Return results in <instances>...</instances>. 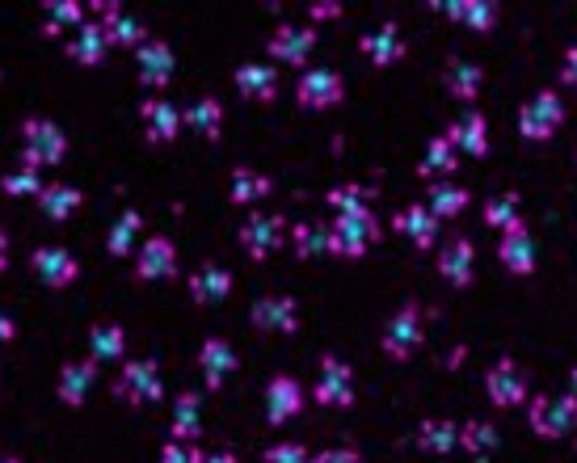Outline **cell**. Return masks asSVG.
<instances>
[{
    "mask_svg": "<svg viewBox=\"0 0 577 463\" xmlns=\"http://www.w3.org/2000/svg\"><path fill=\"white\" fill-rule=\"evenodd\" d=\"M484 392H489V401L498 404V409H518V404H527V375L518 370L514 358H502V363H493L489 375H484Z\"/></svg>",
    "mask_w": 577,
    "mask_h": 463,
    "instance_id": "10",
    "label": "cell"
},
{
    "mask_svg": "<svg viewBox=\"0 0 577 463\" xmlns=\"http://www.w3.org/2000/svg\"><path fill=\"white\" fill-rule=\"evenodd\" d=\"M317 51V31L312 26H295V22H283L279 31L270 34V60L291 63V68H304Z\"/></svg>",
    "mask_w": 577,
    "mask_h": 463,
    "instance_id": "12",
    "label": "cell"
},
{
    "mask_svg": "<svg viewBox=\"0 0 577 463\" xmlns=\"http://www.w3.org/2000/svg\"><path fill=\"white\" fill-rule=\"evenodd\" d=\"M417 447L426 455H451L459 447V426L447 422V417H430V422L417 426Z\"/></svg>",
    "mask_w": 577,
    "mask_h": 463,
    "instance_id": "31",
    "label": "cell"
},
{
    "mask_svg": "<svg viewBox=\"0 0 577 463\" xmlns=\"http://www.w3.org/2000/svg\"><path fill=\"white\" fill-rule=\"evenodd\" d=\"M106 51H110V38H106V26H101V22H85L81 31L72 34V42H67V56L81 63V68L106 63Z\"/></svg>",
    "mask_w": 577,
    "mask_h": 463,
    "instance_id": "27",
    "label": "cell"
},
{
    "mask_svg": "<svg viewBox=\"0 0 577 463\" xmlns=\"http://www.w3.org/2000/svg\"><path fill=\"white\" fill-rule=\"evenodd\" d=\"M392 228L409 241L414 248H434L439 241V219L430 216V207L426 203H414V207H401L396 219H392Z\"/></svg>",
    "mask_w": 577,
    "mask_h": 463,
    "instance_id": "20",
    "label": "cell"
},
{
    "mask_svg": "<svg viewBox=\"0 0 577 463\" xmlns=\"http://www.w3.org/2000/svg\"><path fill=\"white\" fill-rule=\"evenodd\" d=\"M0 463H22V460H13V455H0Z\"/></svg>",
    "mask_w": 577,
    "mask_h": 463,
    "instance_id": "55",
    "label": "cell"
},
{
    "mask_svg": "<svg viewBox=\"0 0 577 463\" xmlns=\"http://www.w3.org/2000/svg\"><path fill=\"white\" fill-rule=\"evenodd\" d=\"M261 463H312V451L304 442H274V447H266Z\"/></svg>",
    "mask_w": 577,
    "mask_h": 463,
    "instance_id": "46",
    "label": "cell"
},
{
    "mask_svg": "<svg viewBox=\"0 0 577 463\" xmlns=\"http://www.w3.org/2000/svg\"><path fill=\"white\" fill-rule=\"evenodd\" d=\"M274 190V182L266 178V173H257V169H232V182H228V198H232V207H254L257 198H266Z\"/></svg>",
    "mask_w": 577,
    "mask_h": 463,
    "instance_id": "32",
    "label": "cell"
},
{
    "mask_svg": "<svg viewBox=\"0 0 577 463\" xmlns=\"http://www.w3.org/2000/svg\"><path fill=\"white\" fill-rule=\"evenodd\" d=\"M64 26H85V4H76V0H56V4H47V34H60Z\"/></svg>",
    "mask_w": 577,
    "mask_h": 463,
    "instance_id": "44",
    "label": "cell"
},
{
    "mask_svg": "<svg viewBox=\"0 0 577 463\" xmlns=\"http://www.w3.org/2000/svg\"><path fill=\"white\" fill-rule=\"evenodd\" d=\"M135 275L144 278V282L173 278L177 275V245L169 236H152L148 245L139 248V257H135Z\"/></svg>",
    "mask_w": 577,
    "mask_h": 463,
    "instance_id": "18",
    "label": "cell"
},
{
    "mask_svg": "<svg viewBox=\"0 0 577 463\" xmlns=\"http://www.w3.org/2000/svg\"><path fill=\"white\" fill-rule=\"evenodd\" d=\"M67 156L64 126L51 119H26L22 123V169H51Z\"/></svg>",
    "mask_w": 577,
    "mask_h": 463,
    "instance_id": "1",
    "label": "cell"
},
{
    "mask_svg": "<svg viewBox=\"0 0 577 463\" xmlns=\"http://www.w3.org/2000/svg\"><path fill=\"white\" fill-rule=\"evenodd\" d=\"M472 261H477V248H472L468 236H455V241H447V245L439 248V275L451 287H468L472 282V270H477Z\"/></svg>",
    "mask_w": 577,
    "mask_h": 463,
    "instance_id": "22",
    "label": "cell"
},
{
    "mask_svg": "<svg viewBox=\"0 0 577 463\" xmlns=\"http://www.w3.org/2000/svg\"><path fill=\"white\" fill-rule=\"evenodd\" d=\"M182 119H186V126L198 131L202 139H220V135H224V106H220L216 97H198V101H191V106L182 110Z\"/></svg>",
    "mask_w": 577,
    "mask_h": 463,
    "instance_id": "29",
    "label": "cell"
},
{
    "mask_svg": "<svg viewBox=\"0 0 577 463\" xmlns=\"http://www.w3.org/2000/svg\"><path fill=\"white\" fill-rule=\"evenodd\" d=\"M106 26V38H110V47H144L148 42V34H144V26L135 22V17H127V13H114V17H106L101 22Z\"/></svg>",
    "mask_w": 577,
    "mask_h": 463,
    "instance_id": "43",
    "label": "cell"
},
{
    "mask_svg": "<svg viewBox=\"0 0 577 463\" xmlns=\"http://www.w3.org/2000/svg\"><path fill=\"white\" fill-rule=\"evenodd\" d=\"M4 266H9V236L0 232V275H4Z\"/></svg>",
    "mask_w": 577,
    "mask_h": 463,
    "instance_id": "52",
    "label": "cell"
},
{
    "mask_svg": "<svg viewBox=\"0 0 577 463\" xmlns=\"http://www.w3.org/2000/svg\"><path fill=\"white\" fill-rule=\"evenodd\" d=\"M198 434H202V401H198V392H182L173 401V438L194 442Z\"/></svg>",
    "mask_w": 577,
    "mask_h": 463,
    "instance_id": "38",
    "label": "cell"
},
{
    "mask_svg": "<svg viewBox=\"0 0 577 463\" xmlns=\"http://www.w3.org/2000/svg\"><path fill=\"white\" fill-rule=\"evenodd\" d=\"M304 404H308V392L299 388V379L274 375V379L266 383V422H270V426H287L291 417L304 413Z\"/></svg>",
    "mask_w": 577,
    "mask_h": 463,
    "instance_id": "11",
    "label": "cell"
},
{
    "mask_svg": "<svg viewBox=\"0 0 577 463\" xmlns=\"http://www.w3.org/2000/svg\"><path fill=\"white\" fill-rule=\"evenodd\" d=\"M498 257L511 275H536V236L527 228H514V232H502L498 241Z\"/></svg>",
    "mask_w": 577,
    "mask_h": 463,
    "instance_id": "25",
    "label": "cell"
},
{
    "mask_svg": "<svg viewBox=\"0 0 577 463\" xmlns=\"http://www.w3.org/2000/svg\"><path fill=\"white\" fill-rule=\"evenodd\" d=\"M561 81L577 93V47H569V51H565V60H561Z\"/></svg>",
    "mask_w": 577,
    "mask_h": 463,
    "instance_id": "49",
    "label": "cell"
},
{
    "mask_svg": "<svg viewBox=\"0 0 577 463\" xmlns=\"http://www.w3.org/2000/svg\"><path fill=\"white\" fill-rule=\"evenodd\" d=\"M380 236H384V228H380V219L371 216V211L337 216V223L329 228V253L342 257V261H358Z\"/></svg>",
    "mask_w": 577,
    "mask_h": 463,
    "instance_id": "2",
    "label": "cell"
},
{
    "mask_svg": "<svg viewBox=\"0 0 577 463\" xmlns=\"http://www.w3.org/2000/svg\"><path fill=\"white\" fill-rule=\"evenodd\" d=\"M123 354H127V333H123V325L106 320V325H94V329H89V358H94V363H119Z\"/></svg>",
    "mask_w": 577,
    "mask_h": 463,
    "instance_id": "30",
    "label": "cell"
},
{
    "mask_svg": "<svg viewBox=\"0 0 577 463\" xmlns=\"http://www.w3.org/2000/svg\"><path fill=\"white\" fill-rule=\"evenodd\" d=\"M30 270L38 275V282L42 287H51V291H64V287H72L76 278H81V261L67 253V248L60 245H42L30 253Z\"/></svg>",
    "mask_w": 577,
    "mask_h": 463,
    "instance_id": "8",
    "label": "cell"
},
{
    "mask_svg": "<svg viewBox=\"0 0 577 463\" xmlns=\"http://www.w3.org/2000/svg\"><path fill=\"white\" fill-rule=\"evenodd\" d=\"M380 345H384V354L392 363H405V358H414L417 350H421V316H417L414 304H405V308L388 320Z\"/></svg>",
    "mask_w": 577,
    "mask_h": 463,
    "instance_id": "9",
    "label": "cell"
},
{
    "mask_svg": "<svg viewBox=\"0 0 577 463\" xmlns=\"http://www.w3.org/2000/svg\"><path fill=\"white\" fill-rule=\"evenodd\" d=\"M17 338V325H13V316H4V312H0V345H4V341H13Z\"/></svg>",
    "mask_w": 577,
    "mask_h": 463,
    "instance_id": "51",
    "label": "cell"
},
{
    "mask_svg": "<svg viewBox=\"0 0 577 463\" xmlns=\"http://www.w3.org/2000/svg\"><path fill=\"white\" fill-rule=\"evenodd\" d=\"M291 248H295L299 261L321 257V253H329V228H321V223H295L291 228Z\"/></svg>",
    "mask_w": 577,
    "mask_h": 463,
    "instance_id": "41",
    "label": "cell"
},
{
    "mask_svg": "<svg viewBox=\"0 0 577 463\" xmlns=\"http://www.w3.org/2000/svg\"><path fill=\"white\" fill-rule=\"evenodd\" d=\"M236 93L245 97V101H274L279 97V72L274 68H266V63H241L236 68Z\"/></svg>",
    "mask_w": 577,
    "mask_h": 463,
    "instance_id": "24",
    "label": "cell"
},
{
    "mask_svg": "<svg viewBox=\"0 0 577 463\" xmlns=\"http://www.w3.org/2000/svg\"><path fill=\"white\" fill-rule=\"evenodd\" d=\"M312 463H363V460H358V451H354V447H333V451L312 455Z\"/></svg>",
    "mask_w": 577,
    "mask_h": 463,
    "instance_id": "48",
    "label": "cell"
},
{
    "mask_svg": "<svg viewBox=\"0 0 577 463\" xmlns=\"http://www.w3.org/2000/svg\"><path fill=\"white\" fill-rule=\"evenodd\" d=\"M161 370L152 358H131L114 379V397L123 404H157L161 401Z\"/></svg>",
    "mask_w": 577,
    "mask_h": 463,
    "instance_id": "5",
    "label": "cell"
},
{
    "mask_svg": "<svg viewBox=\"0 0 577 463\" xmlns=\"http://www.w3.org/2000/svg\"><path fill=\"white\" fill-rule=\"evenodd\" d=\"M358 51L376 63V68H392V63L405 60V38H401V31L392 22H380L376 31H367L358 38Z\"/></svg>",
    "mask_w": 577,
    "mask_h": 463,
    "instance_id": "17",
    "label": "cell"
},
{
    "mask_svg": "<svg viewBox=\"0 0 577 463\" xmlns=\"http://www.w3.org/2000/svg\"><path fill=\"white\" fill-rule=\"evenodd\" d=\"M81 203H85V194L76 190V185H42V194H38V211L47 219H56V223H64V219H72L76 211H81Z\"/></svg>",
    "mask_w": 577,
    "mask_h": 463,
    "instance_id": "28",
    "label": "cell"
},
{
    "mask_svg": "<svg viewBox=\"0 0 577 463\" xmlns=\"http://www.w3.org/2000/svg\"><path fill=\"white\" fill-rule=\"evenodd\" d=\"M287 219L283 216H266V211H254V216L241 223V248L254 257V261H266L270 253H279L283 241H287Z\"/></svg>",
    "mask_w": 577,
    "mask_h": 463,
    "instance_id": "6",
    "label": "cell"
},
{
    "mask_svg": "<svg viewBox=\"0 0 577 463\" xmlns=\"http://www.w3.org/2000/svg\"><path fill=\"white\" fill-rule=\"evenodd\" d=\"M324 203L337 216H358V211H371V190L367 185H333L324 194Z\"/></svg>",
    "mask_w": 577,
    "mask_h": 463,
    "instance_id": "42",
    "label": "cell"
},
{
    "mask_svg": "<svg viewBox=\"0 0 577 463\" xmlns=\"http://www.w3.org/2000/svg\"><path fill=\"white\" fill-rule=\"evenodd\" d=\"M459 169V153H455V144H451L447 135H434L430 144H426V156H421V165H417V173L421 178H447V173H455Z\"/></svg>",
    "mask_w": 577,
    "mask_h": 463,
    "instance_id": "35",
    "label": "cell"
},
{
    "mask_svg": "<svg viewBox=\"0 0 577 463\" xmlns=\"http://www.w3.org/2000/svg\"><path fill=\"white\" fill-rule=\"evenodd\" d=\"M312 401L324 404V409H351L354 404V370L342 358H324L321 363V379L312 388Z\"/></svg>",
    "mask_w": 577,
    "mask_h": 463,
    "instance_id": "14",
    "label": "cell"
},
{
    "mask_svg": "<svg viewBox=\"0 0 577 463\" xmlns=\"http://www.w3.org/2000/svg\"><path fill=\"white\" fill-rule=\"evenodd\" d=\"M139 232H144V216H139V211H123V216L114 219L110 236H106L110 257H131V245L139 241Z\"/></svg>",
    "mask_w": 577,
    "mask_h": 463,
    "instance_id": "40",
    "label": "cell"
},
{
    "mask_svg": "<svg viewBox=\"0 0 577 463\" xmlns=\"http://www.w3.org/2000/svg\"><path fill=\"white\" fill-rule=\"evenodd\" d=\"M94 379H97L94 358H76V363H64L60 379H56V397H60L67 409H81V404L89 401V388H94Z\"/></svg>",
    "mask_w": 577,
    "mask_h": 463,
    "instance_id": "23",
    "label": "cell"
},
{
    "mask_svg": "<svg viewBox=\"0 0 577 463\" xmlns=\"http://www.w3.org/2000/svg\"><path fill=\"white\" fill-rule=\"evenodd\" d=\"M447 139L455 144V153L481 160V156L489 153V123H484V114L468 110L464 119H455V123H451V131H447Z\"/></svg>",
    "mask_w": 577,
    "mask_h": 463,
    "instance_id": "26",
    "label": "cell"
},
{
    "mask_svg": "<svg viewBox=\"0 0 577 463\" xmlns=\"http://www.w3.org/2000/svg\"><path fill=\"white\" fill-rule=\"evenodd\" d=\"M468 190L464 185H451V182H434L426 190V207H430V216L434 219H455L468 211Z\"/></svg>",
    "mask_w": 577,
    "mask_h": 463,
    "instance_id": "34",
    "label": "cell"
},
{
    "mask_svg": "<svg viewBox=\"0 0 577 463\" xmlns=\"http://www.w3.org/2000/svg\"><path fill=\"white\" fill-rule=\"evenodd\" d=\"M0 190L9 198H38L42 194V178H38V169H13V173L0 178Z\"/></svg>",
    "mask_w": 577,
    "mask_h": 463,
    "instance_id": "45",
    "label": "cell"
},
{
    "mask_svg": "<svg viewBox=\"0 0 577 463\" xmlns=\"http://www.w3.org/2000/svg\"><path fill=\"white\" fill-rule=\"evenodd\" d=\"M198 367H202L207 388L220 392L228 379H232V370H236V350H232L224 338H207L198 345Z\"/></svg>",
    "mask_w": 577,
    "mask_h": 463,
    "instance_id": "19",
    "label": "cell"
},
{
    "mask_svg": "<svg viewBox=\"0 0 577 463\" xmlns=\"http://www.w3.org/2000/svg\"><path fill=\"white\" fill-rule=\"evenodd\" d=\"M527 422L548 442L569 438L577 430V397H536L527 401Z\"/></svg>",
    "mask_w": 577,
    "mask_h": 463,
    "instance_id": "4",
    "label": "cell"
},
{
    "mask_svg": "<svg viewBox=\"0 0 577 463\" xmlns=\"http://www.w3.org/2000/svg\"><path fill=\"white\" fill-rule=\"evenodd\" d=\"M161 463H194V447L182 438H169L161 447Z\"/></svg>",
    "mask_w": 577,
    "mask_h": 463,
    "instance_id": "47",
    "label": "cell"
},
{
    "mask_svg": "<svg viewBox=\"0 0 577 463\" xmlns=\"http://www.w3.org/2000/svg\"><path fill=\"white\" fill-rule=\"evenodd\" d=\"M342 97H346V81L333 68H308L299 76V85H295V101L304 110H333Z\"/></svg>",
    "mask_w": 577,
    "mask_h": 463,
    "instance_id": "7",
    "label": "cell"
},
{
    "mask_svg": "<svg viewBox=\"0 0 577 463\" xmlns=\"http://www.w3.org/2000/svg\"><path fill=\"white\" fill-rule=\"evenodd\" d=\"M459 447H464L477 463H489L493 460V451L502 447V438H498V430H493L489 422H468V426H459Z\"/></svg>",
    "mask_w": 577,
    "mask_h": 463,
    "instance_id": "37",
    "label": "cell"
},
{
    "mask_svg": "<svg viewBox=\"0 0 577 463\" xmlns=\"http://www.w3.org/2000/svg\"><path fill=\"white\" fill-rule=\"evenodd\" d=\"M139 123H144V135H148V144H173L177 135H182V110L169 101V97H148L144 106H139Z\"/></svg>",
    "mask_w": 577,
    "mask_h": 463,
    "instance_id": "13",
    "label": "cell"
},
{
    "mask_svg": "<svg viewBox=\"0 0 577 463\" xmlns=\"http://www.w3.org/2000/svg\"><path fill=\"white\" fill-rule=\"evenodd\" d=\"M439 13H447L451 22H459V26H468V31H493V22H498V4H489V0H459V4H439Z\"/></svg>",
    "mask_w": 577,
    "mask_h": 463,
    "instance_id": "33",
    "label": "cell"
},
{
    "mask_svg": "<svg viewBox=\"0 0 577 463\" xmlns=\"http://www.w3.org/2000/svg\"><path fill=\"white\" fill-rule=\"evenodd\" d=\"M561 126H565V101L556 89H540L518 110V135L531 144H548Z\"/></svg>",
    "mask_w": 577,
    "mask_h": 463,
    "instance_id": "3",
    "label": "cell"
},
{
    "mask_svg": "<svg viewBox=\"0 0 577 463\" xmlns=\"http://www.w3.org/2000/svg\"><path fill=\"white\" fill-rule=\"evenodd\" d=\"M232 295V275H228L220 261H207L191 275V300L198 308H211V304H224Z\"/></svg>",
    "mask_w": 577,
    "mask_h": 463,
    "instance_id": "21",
    "label": "cell"
},
{
    "mask_svg": "<svg viewBox=\"0 0 577 463\" xmlns=\"http://www.w3.org/2000/svg\"><path fill=\"white\" fill-rule=\"evenodd\" d=\"M135 68H139V85H144V89H164V85L173 81V68H177L173 47L161 42V38H148V42L135 51Z\"/></svg>",
    "mask_w": 577,
    "mask_h": 463,
    "instance_id": "15",
    "label": "cell"
},
{
    "mask_svg": "<svg viewBox=\"0 0 577 463\" xmlns=\"http://www.w3.org/2000/svg\"><path fill=\"white\" fill-rule=\"evenodd\" d=\"M484 223L498 228V232H514L523 228V207H518V194H493L484 203Z\"/></svg>",
    "mask_w": 577,
    "mask_h": 463,
    "instance_id": "39",
    "label": "cell"
},
{
    "mask_svg": "<svg viewBox=\"0 0 577 463\" xmlns=\"http://www.w3.org/2000/svg\"><path fill=\"white\" fill-rule=\"evenodd\" d=\"M198 463H236V460H232L228 451H216V455H202V460H198Z\"/></svg>",
    "mask_w": 577,
    "mask_h": 463,
    "instance_id": "53",
    "label": "cell"
},
{
    "mask_svg": "<svg viewBox=\"0 0 577 463\" xmlns=\"http://www.w3.org/2000/svg\"><path fill=\"white\" fill-rule=\"evenodd\" d=\"M569 397H577V367H574V375H569Z\"/></svg>",
    "mask_w": 577,
    "mask_h": 463,
    "instance_id": "54",
    "label": "cell"
},
{
    "mask_svg": "<svg viewBox=\"0 0 577 463\" xmlns=\"http://www.w3.org/2000/svg\"><path fill=\"white\" fill-rule=\"evenodd\" d=\"M249 316H254V329H261V333H279V338L295 333V325H299V308H295L291 295H266V300H257Z\"/></svg>",
    "mask_w": 577,
    "mask_h": 463,
    "instance_id": "16",
    "label": "cell"
},
{
    "mask_svg": "<svg viewBox=\"0 0 577 463\" xmlns=\"http://www.w3.org/2000/svg\"><path fill=\"white\" fill-rule=\"evenodd\" d=\"M443 81H447V93H451V97H455V101H468V106H472V101L481 97L484 72H481V68H477V63L455 60V63H451V68H447V76H443Z\"/></svg>",
    "mask_w": 577,
    "mask_h": 463,
    "instance_id": "36",
    "label": "cell"
},
{
    "mask_svg": "<svg viewBox=\"0 0 577 463\" xmlns=\"http://www.w3.org/2000/svg\"><path fill=\"white\" fill-rule=\"evenodd\" d=\"M312 17L329 22V17H342V4H312Z\"/></svg>",
    "mask_w": 577,
    "mask_h": 463,
    "instance_id": "50",
    "label": "cell"
}]
</instances>
